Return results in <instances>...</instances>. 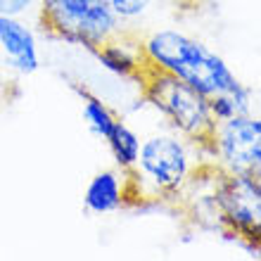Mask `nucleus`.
I'll list each match as a JSON object with an SVG mask.
<instances>
[{
    "mask_svg": "<svg viewBox=\"0 0 261 261\" xmlns=\"http://www.w3.org/2000/svg\"><path fill=\"white\" fill-rule=\"evenodd\" d=\"M202 166H206L204 145L193 143L166 126L152 130L140 138L138 162L128 171L133 204L186 197Z\"/></svg>",
    "mask_w": 261,
    "mask_h": 261,
    "instance_id": "obj_1",
    "label": "nucleus"
},
{
    "mask_svg": "<svg viewBox=\"0 0 261 261\" xmlns=\"http://www.w3.org/2000/svg\"><path fill=\"white\" fill-rule=\"evenodd\" d=\"M145 67L169 74L204 97H216L240 81L223 57L178 29H152L140 38Z\"/></svg>",
    "mask_w": 261,
    "mask_h": 261,
    "instance_id": "obj_2",
    "label": "nucleus"
},
{
    "mask_svg": "<svg viewBox=\"0 0 261 261\" xmlns=\"http://www.w3.org/2000/svg\"><path fill=\"white\" fill-rule=\"evenodd\" d=\"M140 83H143L145 102L164 121L166 128L186 136L193 143H206L216 124L209 97H204L178 79L154 71V69H145Z\"/></svg>",
    "mask_w": 261,
    "mask_h": 261,
    "instance_id": "obj_3",
    "label": "nucleus"
},
{
    "mask_svg": "<svg viewBox=\"0 0 261 261\" xmlns=\"http://www.w3.org/2000/svg\"><path fill=\"white\" fill-rule=\"evenodd\" d=\"M38 21L50 36L88 53L124 31L107 0H38Z\"/></svg>",
    "mask_w": 261,
    "mask_h": 261,
    "instance_id": "obj_4",
    "label": "nucleus"
},
{
    "mask_svg": "<svg viewBox=\"0 0 261 261\" xmlns=\"http://www.w3.org/2000/svg\"><path fill=\"white\" fill-rule=\"evenodd\" d=\"M212 216L223 233L259 247L261 238V180L254 173H214Z\"/></svg>",
    "mask_w": 261,
    "mask_h": 261,
    "instance_id": "obj_5",
    "label": "nucleus"
},
{
    "mask_svg": "<svg viewBox=\"0 0 261 261\" xmlns=\"http://www.w3.org/2000/svg\"><path fill=\"white\" fill-rule=\"evenodd\" d=\"M206 164L216 173L261 176V119L249 112L216 121L204 143Z\"/></svg>",
    "mask_w": 261,
    "mask_h": 261,
    "instance_id": "obj_6",
    "label": "nucleus"
},
{
    "mask_svg": "<svg viewBox=\"0 0 261 261\" xmlns=\"http://www.w3.org/2000/svg\"><path fill=\"white\" fill-rule=\"evenodd\" d=\"M0 53L7 64L21 76H31L41 69V48L34 29L21 21L19 14L0 12Z\"/></svg>",
    "mask_w": 261,
    "mask_h": 261,
    "instance_id": "obj_7",
    "label": "nucleus"
},
{
    "mask_svg": "<svg viewBox=\"0 0 261 261\" xmlns=\"http://www.w3.org/2000/svg\"><path fill=\"white\" fill-rule=\"evenodd\" d=\"M133 204L128 173L121 169H102L90 176L83 190V209L93 216H110Z\"/></svg>",
    "mask_w": 261,
    "mask_h": 261,
    "instance_id": "obj_8",
    "label": "nucleus"
},
{
    "mask_svg": "<svg viewBox=\"0 0 261 261\" xmlns=\"http://www.w3.org/2000/svg\"><path fill=\"white\" fill-rule=\"evenodd\" d=\"M105 71L126 81H140L145 74V57L140 48V38H130L126 31L117 34L93 53Z\"/></svg>",
    "mask_w": 261,
    "mask_h": 261,
    "instance_id": "obj_9",
    "label": "nucleus"
},
{
    "mask_svg": "<svg viewBox=\"0 0 261 261\" xmlns=\"http://www.w3.org/2000/svg\"><path fill=\"white\" fill-rule=\"evenodd\" d=\"M107 150L112 154V162L117 169L128 173L138 162V152H140V133L133 126H128L126 121L119 119L114 130L107 136Z\"/></svg>",
    "mask_w": 261,
    "mask_h": 261,
    "instance_id": "obj_10",
    "label": "nucleus"
},
{
    "mask_svg": "<svg viewBox=\"0 0 261 261\" xmlns=\"http://www.w3.org/2000/svg\"><path fill=\"white\" fill-rule=\"evenodd\" d=\"M76 93L81 97V117L88 126V130L100 140H107V136L114 130V126L119 121L117 112L112 110L105 100L88 93L86 88H76Z\"/></svg>",
    "mask_w": 261,
    "mask_h": 261,
    "instance_id": "obj_11",
    "label": "nucleus"
},
{
    "mask_svg": "<svg viewBox=\"0 0 261 261\" xmlns=\"http://www.w3.org/2000/svg\"><path fill=\"white\" fill-rule=\"evenodd\" d=\"M254 90L245 86L242 81H238L233 88L223 90L221 95L212 97L209 105H212V114L216 121H223V119H233L240 117V114H249L254 112Z\"/></svg>",
    "mask_w": 261,
    "mask_h": 261,
    "instance_id": "obj_12",
    "label": "nucleus"
},
{
    "mask_svg": "<svg viewBox=\"0 0 261 261\" xmlns=\"http://www.w3.org/2000/svg\"><path fill=\"white\" fill-rule=\"evenodd\" d=\"M107 3H110L112 12L117 14V19L121 21V27H133L147 17L154 0H107Z\"/></svg>",
    "mask_w": 261,
    "mask_h": 261,
    "instance_id": "obj_13",
    "label": "nucleus"
},
{
    "mask_svg": "<svg viewBox=\"0 0 261 261\" xmlns=\"http://www.w3.org/2000/svg\"><path fill=\"white\" fill-rule=\"evenodd\" d=\"M34 5H38V0H0V12L24 14L27 10H31Z\"/></svg>",
    "mask_w": 261,
    "mask_h": 261,
    "instance_id": "obj_14",
    "label": "nucleus"
},
{
    "mask_svg": "<svg viewBox=\"0 0 261 261\" xmlns=\"http://www.w3.org/2000/svg\"><path fill=\"white\" fill-rule=\"evenodd\" d=\"M190 5H195V7H199V5H204V3H209V0H188Z\"/></svg>",
    "mask_w": 261,
    "mask_h": 261,
    "instance_id": "obj_15",
    "label": "nucleus"
}]
</instances>
